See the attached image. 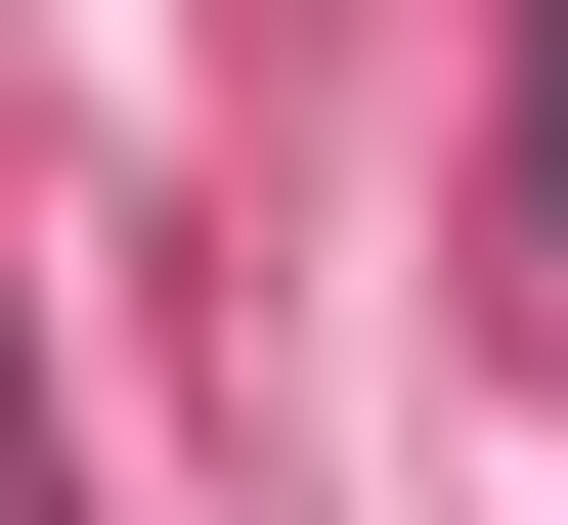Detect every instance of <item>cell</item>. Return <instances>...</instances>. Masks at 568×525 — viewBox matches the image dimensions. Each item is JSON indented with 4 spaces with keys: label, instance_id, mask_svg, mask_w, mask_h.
<instances>
[{
    "label": "cell",
    "instance_id": "1",
    "mask_svg": "<svg viewBox=\"0 0 568 525\" xmlns=\"http://www.w3.org/2000/svg\"><path fill=\"white\" fill-rule=\"evenodd\" d=\"M525 220H568V0H525Z\"/></svg>",
    "mask_w": 568,
    "mask_h": 525
}]
</instances>
